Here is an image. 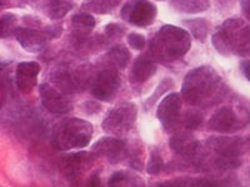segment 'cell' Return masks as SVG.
I'll return each mask as SVG.
<instances>
[{
  "mask_svg": "<svg viewBox=\"0 0 250 187\" xmlns=\"http://www.w3.org/2000/svg\"><path fill=\"white\" fill-rule=\"evenodd\" d=\"M171 151L185 160H194L199 153V141L188 132L174 133L169 141Z\"/></svg>",
  "mask_w": 250,
  "mask_h": 187,
  "instance_id": "obj_15",
  "label": "cell"
},
{
  "mask_svg": "<svg viewBox=\"0 0 250 187\" xmlns=\"http://www.w3.org/2000/svg\"><path fill=\"white\" fill-rule=\"evenodd\" d=\"M15 21H17V18L10 13L4 14L1 17V21H0V37H1V39L14 34L15 29H17L15 28Z\"/></svg>",
  "mask_w": 250,
  "mask_h": 187,
  "instance_id": "obj_26",
  "label": "cell"
},
{
  "mask_svg": "<svg viewBox=\"0 0 250 187\" xmlns=\"http://www.w3.org/2000/svg\"><path fill=\"white\" fill-rule=\"evenodd\" d=\"M120 3L122 0H86L82 5V9L86 13L104 15L113 12Z\"/></svg>",
  "mask_w": 250,
  "mask_h": 187,
  "instance_id": "obj_21",
  "label": "cell"
},
{
  "mask_svg": "<svg viewBox=\"0 0 250 187\" xmlns=\"http://www.w3.org/2000/svg\"><path fill=\"white\" fill-rule=\"evenodd\" d=\"M242 10L245 18L250 21V0H242Z\"/></svg>",
  "mask_w": 250,
  "mask_h": 187,
  "instance_id": "obj_34",
  "label": "cell"
},
{
  "mask_svg": "<svg viewBox=\"0 0 250 187\" xmlns=\"http://www.w3.org/2000/svg\"><path fill=\"white\" fill-rule=\"evenodd\" d=\"M71 24L75 28V37L78 40H85V37L95 28L97 21H95V18L93 15L88 14V13H79V14L71 17Z\"/></svg>",
  "mask_w": 250,
  "mask_h": 187,
  "instance_id": "obj_18",
  "label": "cell"
},
{
  "mask_svg": "<svg viewBox=\"0 0 250 187\" xmlns=\"http://www.w3.org/2000/svg\"><path fill=\"white\" fill-rule=\"evenodd\" d=\"M40 100L44 108L57 116H62L70 112L71 104L62 93L49 84H42L39 86Z\"/></svg>",
  "mask_w": 250,
  "mask_h": 187,
  "instance_id": "obj_13",
  "label": "cell"
},
{
  "mask_svg": "<svg viewBox=\"0 0 250 187\" xmlns=\"http://www.w3.org/2000/svg\"><path fill=\"white\" fill-rule=\"evenodd\" d=\"M94 159H97L91 152H74L66 153L60 159V170L66 179L73 184H77L82 175L90 168Z\"/></svg>",
  "mask_w": 250,
  "mask_h": 187,
  "instance_id": "obj_9",
  "label": "cell"
},
{
  "mask_svg": "<svg viewBox=\"0 0 250 187\" xmlns=\"http://www.w3.org/2000/svg\"><path fill=\"white\" fill-rule=\"evenodd\" d=\"M128 44L135 50H143L146 45V40L143 35L138 34V33H131L128 35Z\"/></svg>",
  "mask_w": 250,
  "mask_h": 187,
  "instance_id": "obj_31",
  "label": "cell"
},
{
  "mask_svg": "<svg viewBox=\"0 0 250 187\" xmlns=\"http://www.w3.org/2000/svg\"><path fill=\"white\" fill-rule=\"evenodd\" d=\"M93 137V126L88 121L71 117L60 124L54 135L55 148L69 151L88 146Z\"/></svg>",
  "mask_w": 250,
  "mask_h": 187,
  "instance_id": "obj_4",
  "label": "cell"
},
{
  "mask_svg": "<svg viewBox=\"0 0 250 187\" xmlns=\"http://www.w3.org/2000/svg\"><path fill=\"white\" fill-rule=\"evenodd\" d=\"M108 60L114 69H124L130 60V53L126 46L118 44L108 51Z\"/></svg>",
  "mask_w": 250,
  "mask_h": 187,
  "instance_id": "obj_23",
  "label": "cell"
},
{
  "mask_svg": "<svg viewBox=\"0 0 250 187\" xmlns=\"http://www.w3.org/2000/svg\"><path fill=\"white\" fill-rule=\"evenodd\" d=\"M213 45L222 55L250 54V25L242 19H228L213 34Z\"/></svg>",
  "mask_w": 250,
  "mask_h": 187,
  "instance_id": "obj_3",
  "label": "cell"
},
{
  "mask_svg": "<svg viewBox=\"0 0 250 187\" xmlns=\"http://www.w3.org/2000/svg\"><path fill=\"white\" fill-rule=\"evenodd\" d=\"M163 168H164V160H163L162 155L156 150L153 151L148 161L146 171H148L149 175H159Z\"/></svg>",
  "mask_w": 250,
  "mask_h": 187,
  "instance_id": "obj_28",
  "label": "cell"
},
{
  "mask_svg": "<svg viewBox=\"0 0 250 187\" xmlns=\"http://www.w3.org/2000/svg\"><path fill=\"white\" fill-rule=\"evenodd\" d=\"M156 71L155 59L151 54H142L135 59L131 68V81L135 84H143L148 81Z\"/></svg>",
  "mask_w": 250,
  "mask_h": 187,
  "instance_id": "obj_17",
  "label": "cell"
},
{
  "mask_svg": "<svg viewBox=\"0 0 250 187\" xmlns=\"http://www.w3.org/2000/svg\"><path fill=\"white\" fill-rule=\"evenodd\" d=\"M207 146L215 157L239 159L250 149V137L213 136L207 141Z\"/></svg>",
  "mask_w": 250,
  "mask_h": 187,
  "instance_id": "obj_6",
  "label": "cell"
},
{
  "mask_svg": "<svg viewBox=\"0 0 250 187\" xmlns=\"http://www.w3.org/2000/svg\"><path fill=\"white\" fill-rule=\"evenodd\" d=\"M108 187H145L144 181L135 173L129 171H117L110 176Z\"/></svg>",
  "mask_w": 250,
  "mask_h": 187,
  "instance_id": "obj_19",
  "label": "cell"
},
{
  "mask_svg": "<svg viewBox=\"0 0 250 187\" xmlns=\"http://www.w3.org/2000/svg\"><path fill=\"white\" fill-rule=\"evenodd\" d=\"M138 108L133 102H120L119 105L111 109L103 120L102 128L105 132L122 136L128 132L137 121Z\"/></svg>",
  "mask_w": 250,
  "mask_h": 187,
  "instance_id": "obj_5",
  "label": "cell"
},
{
  "mask_svg": "<svg viewBox=\"0 0 250 187\" xmlns=\"http://www.w3.org/2000/svg\"><path fill=\"white\" fill-rule=\"evenodd\" d=\"M244 125L247 124L240 120V117L236 115L233 109L224 106V108L219 109L210 117L208 128L210 129L211 131H215V132L228 133L242 129Z\"/></svg>",
  "mask_w": 250,
  "mask_h": 187,
  "instance_id": "obj_14",
  "label": "cell"
},
{
  "mask_svg": "<svg viewBox=\"0 0 250 187\" xmlns=\"http://www.w3.org/2000/svg\"><path fill=\"white\" fill-rule=\"evenodd\" d=\"M86 187H102V181H100L99 175H97V173H94V175L91 176L90 179H89Z\"/></svg>",
  "mask_w": 250,
  "mask_h": 187,
  "instance_id": "obj_33",
  "label": "cell"
},
{
  "mask_svg": "<svg viewBox=\"0 0 250 187\" xmlns=\"http://www.w3.org/2000/svg\"><path fill=\"white\" fill-rule=\"evenodd\" d=\"M190 46V34L185 29L164 25L151 39L150 54L160 62H171L184 56Z\"/></svg>",
  "mask_w": 250,
  "mask_h": 187,
  "instance_id": "obj_2",
  "label": "cell"
},
{
  "mask_svg": "<svg viewBox=\"0 0 250 187\" xmlns=\"http://www.w3.org/2000/svg\"><path fill=\"white\" fill-rule=\"evenodd\" d=\"M225 95V84L210 66L193 69L184 77L182 96L193 106H210L219 102Z\"/></svg>",
  "mask_w": 250,
  "mask_h": 187,
  "instance_id": "obj_1",
  "label": "cell"
},
{
  "mask_svg": "<svg viewBox=\"0 0 250 187\" xmlns=\"http://www.w3.org/2000/svg\"><path fill=\"white\" fill-rule=\"evenodd\" d=\"M171 88H173V80L169 79V77H167V79L163 80V81L159 84V86H158V89L154 91L153 95H151V96L148 99V101H146V105H149V106L153 105L154 102L158 100V97L162 96L163 94H165L167 91H169Z\"/></svg>",
  "mask_w": 250,
  "mask_h": 187,
  "instance_id": "obj_29",
  "label": "cell"
},
{
  "mask_svg": "<svg viewBox=\"0 0 250 187\" xmlns=\"http://www.w3.org/2000/svg\"><path fill=\"white\" fill-rule=\"evenodd\" d=\"M188 187H239V181L234 176H229L222 180L200 177L188 180Z\"/></svg>",
  "mask_w": 250,
  "mask_h": 187,
  "instance_id": "obj_22",
  "label": "cell"
},
{
  "mask_svg": "<svg viewBox=\"0 0 250 187\" xmlns=\"http://www.w3.org/2000/svg\"><path fill=\"white\" fill-rule=\"evenodd\" d=\"M73 9V4L66 0H49L45 4V13L51 20H59Z\"/></svg>",
  "mask_w": 250,
  "mask_h": 187,
  "instance_id": "obj_24",
  "label": "cell"
},
{
  "mask_svg": "<svg viewBox=\"0 0 250 187\" xmlns=\"http://www.w3.org/2000/svg\"><path fill=\"white\" fill-rule=\"evenodd\" d=\"M120 85H122V80L117 69H105L94 77L91 84V94L95 99L109 102L117 96Z\"/></svg>",
  "mask_w": 250,
  "mask_h": 187,
  "instance_id": "obj_8",
  "label": "cell"
},
{
  "mask_svg": "<svg viewBox=\"0 0 250 187\" xmlns=\"http://www.w3.org/2000/svg\"><path fill=\"white\" fill-rule=\"evenodd\" d=\"M182 124L188 130H196L199 129L203 124V115L196 111H188L182 120Z\"/></svg>",
  "mask_w": 250,
  "mask_h": 187,
  "instance_id": "obj_27",
  "label": "cell"
},
{
  "mask_svg": "<svg viewBox=\"0 0 250 187\" xmlns=\"http://www.w3.org/2000/svg\"><path fill=\"white\" fill-rule=\"evenodd\" d=\"M171 6L176 12L184 14H196L209 9V0H171Z\"/></svg>",
  "mask_w": 250,
  "mask_h": 187,
  "instance_id": "obj_20",
  "label": "cell"
},
{
  "mask_svg": "<svg viewBox=\"0 0 250 187\" xmlns=\"http://www.w3.org/2000/svg\"><path fill=\"white\" fill-rule=\"evenodd\" d=\"M14 37L19 41L21 48L29 53H39L43 50L51 39L49 30H38L30 28H17L14 31Z\"/></svg>",
  "mask_w": 250,
  "mask_h": 187,
  "instance_id": "obj_11",
  "label": "cell"
},
{
  "mask_svg": "<svg viewBox=\"0 0 250 187\" xmlns=\"http://www.w3.org/2000/svg\"><path fill=\"white\" fill-rule=\"evenodd\" d=\"M40 65L35 61L20 62L15 71V84L20 93L29 94L37 85Z\"/></svg>",
  "mask_w": 250,
  "mask_h": 187,
  "instance_id": "obj_16",
  "label": "cell"
},
{
  "mask_svg": "<svg viewBox=\"0 0 250 187\" xmlns=\"http://www.w3.org/2000/svg\"><path fill=\"white\" fill-rule=\"evenodd\" d=\"M180 110L182 99L179 94H169L158 106L156 116L168 132H173L180 124Z\"/></svg>",
  "mask_w": 250,
  "mask_h": 187,
  "instance_id": "obj_10",
  "label": "cell"
},
{
  "mask_svg": "<svg viewBox=\"0 0 250 187\" xmlns=\"http://www.w3.org/2000/svg\"><path fill=\"white\" fill-rule=\"evenodd\" d=\"M91 153L95 157H105L111 164H119L126 157V146L118 137H103L91 148Z\"/></svg>",
  "mask_w": 250,
  "mask_h": 187,
  "instance_id": "obj_12",
  "label": "cell"
},
{
  "mask_svg": "<svg viewBox=\"0 0 250 187\" xmlns=\"http://www.w3.org/2000/svg\"><path fill=\"white\" fill-rule=\"evenodd\" d=\"M184 24L190 30V33L196 40L203 41V40L207 39V35L209 33V29H210V24L208 20L202 19V18H195V19L185 20Z\"/></svg>",
  "mask_w": 250,
  "mask_h": 187,
  "instance_id": "obj_25",
  "label": "cell"
},
{
  "mask_svg": "<svg viewBox=\"0 0 250 187\" xmlns=\"http://www.w3.org/2000/svg\"><path fill=\"white\" fill-rule=\"evenodd\" d=\"M154 187H188V180H174V181H167V182H160V184L155 185Z\"/></svg>",
  "mask_w": 250,
  "mask_h": 187,
  "instance_id": "obj_32",
  "label": "cell"
},
{
  "mask_svg": "<svg viewBox=\"0 0 250 187\" xmlns=\"http://www.w3.org/2000/svg\"><path fill=\"white\" fill-rule=\"evenodd\" d=\"M104 31H105L106 39L110 40V41H113V40H117V39H119V37H122V35L124 34L125 29L123 28L122 25H119V24L110 23L109 25L105 26Z\"/></svg>",
  "mask_w": 250,
  "mask_h": 187,
  "instance_id": "obj_30",
  "label": "cell"
},
{
  "mask_svg": "<svg viewBox=\"0 0 250 187\" xmlns=\"http://www.w3.org/2000/svg\"><path fill=\"white\" fill-rule=\"evenodd\" d=\"M156 13V6L148 0H128L123 6L120 17L131 25L146 28L154 23Z\"/></svg>",
  "mask_w": 250,
  "mask_h": 187,
  "instance_id": "obj_7",
  "label": "cell"
},
{
  "mask_svg": "<svg viewBox=\"0 0 250 187\" xmlns=\"http://www.w3.org/2000/svg\"><path fill=\"white\" fill-rule=\"evenodd\" d=\"M242 70L244 73L245 77L250 81V60H247V61L242 62Z\"/></svg>",
  "mask_w": 250,
  "mask_h": 187,
  "instance_id": "obj_35",
  "label": "cell"
}]
</instances>
